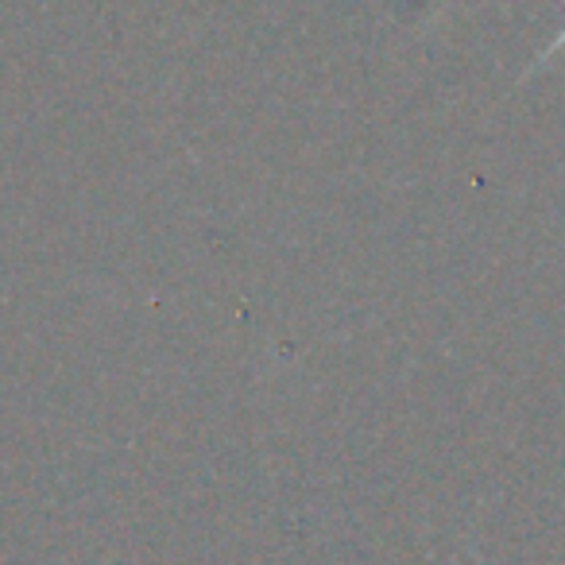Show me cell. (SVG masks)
<instances>
[{"mask_svg":"<svg viewBox=\"0 0 565 565\" xmlns=\"http://www.w3.org/2000/svg\"><path fill=\"white\" fill-rule=\"evenodd\" d=\"M562 47H565V32H562V35H557V40H554V43H550V47H546V51H542V55H539V58H534V66H531V71H539V66H546V58H554V55H557V51H562ZM531 71H526V74H523V82H526V78H531Z\"/></svg>","mask_w":565,"mask_h":565,"instance_id":"1","label":"cell"}]
</instances>
